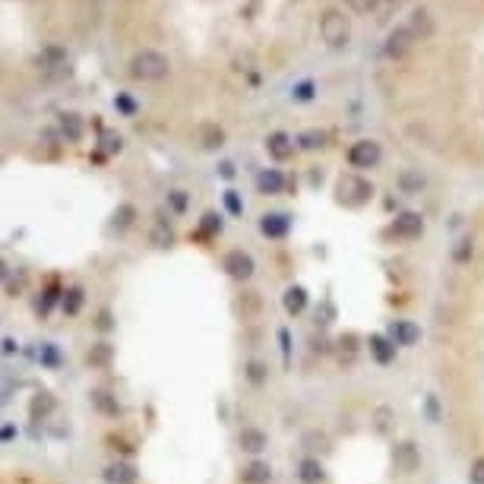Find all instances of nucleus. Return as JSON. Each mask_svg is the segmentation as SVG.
<instances>
[{
	"instance_id": "1",
	"label": "nucleus",
	"mask_w": 484,
	"mask_h": 484,
	"mask_svg": "<svg viewBox=\"0 0 484 484\" xmlns=\"http://www.w3.org/2000/svg\"><path fill=\"white\" fill-rule=\"evenodd\" d=\"M168 73H171V61L156 48L137 51L133 61H130V76H137V80H143V82H158Z\"/></svg>"
},
{
	"instance_id": "2",
	"label": "nucleus",
	"mask_w": 484,
	"mask_h": 484,
	"mask_svg": "<svg viewBox=\"0 0 484 484\" xmlns=\"http://www.w3.org/2000/svg\"><path fill=\"white\" fill-rule=\"evenodd\" d=\"M320 35L329 48H342L351 38V26H348V16L339 13V10H326L320 16Z\"/></svg>"
},
{
	"instance_id": "3",
	"label": "nucleus",
	"mask_w": 484,
	"mask_h": 484,
	"mask_svg": "<svg viewBox=\"0 0 484 484\" xmlns=\"http://www.w3.org/2000/svg\"><path fill=\"white\" fill-rule=\"evenodd\" d=\"M345 158H348V165H351V168L370 171V168H377V165L383 162V146L377 143V139H358V143L348 146Z\"/></svg>"
},
{
	"instance_id": "4",
	"label": "nucleus",
	"mask_w": 484,
	"mask_h": 484,
	"mask_svg": "<svg viewBox=\"0 0 484 484\" xmlns=\"http://www.w3.org/2000/svg\"><path fill=\"white\" fill-rule=\"evenodd\" d=\"M370 197H374V184H370V181L358 178V174H345V178L339 181V199L348 206V209H361Z\"/></svg>"
},
{
	"instance_id": "5",
	"label": "nucleus",
	"mask_w": 484,
	"mask_h": 484,
	"mask_svg": "<svg viewBox=\"0 0 484 484\" xmlns=\"http://www.w3.org/2000/svg\"><path fill=\"white\" fill-rule=\"evenodd\" d=\"M421 446L415 444V440H399V444L393 446V469L399 471V475H415V471H421Z\"/></svg>"
},
{
	"instance_id": "6",
	"label": "nucleus",
	"mask_w": 484,
	"mask_h": 484,
	"mask_svg": "<svg viewBox=\"0 0 484 484\" xmlns=\"http://www.w3.org/2000/svg\"><path fill=\"white\" fill-rule=\"evenodd\" d=\"M222 269H225L228 279L247 282V279H253V273H257V263H253V257L247 250L234 247V250H228L225 257H222Z\"/></svg>"
},
{
	"instance_id": "7",
	"label": "nucleus",
	"mask_w": 484,
	"mask_h": 484,
	"mask_svg": "<svg viewBox=\"0 0 484 484\" xmlns=\"http://www.w3.org/2000/svg\"><path fill=\"white\" fill-rule=\"evenodd\" d=\"M386 335H389V342H393L395 348H415V345H421V326H418L415 320H405V317H399V320L389 323Z\"/></svg>"
},
{
	"instance_id": "8",
	"label": "nucleus",
	"mask_w": 484,
	"mask_h": 484,
	"mask_svg": "<svg viewBox=\"0 0 484 484\" xmlns=\"http://www.w3.org/2000/svg\"><path fill=\"white\" fill-rule=\"evenodd\" d=\"M389 232H393L399 241H418L424 234V215L421 212H399V215L393 218Z\"/></svg>"
},
{
	"instance_id": "9",
	"label": "nucleus",
	"mask_w": 484,
	"mask_h": 484,
	"mask_svg": "<svg viewBox=\"0 0 484 484\" xmlns=\"http://www.w3.org/2000/svg\"><path fill=\"white\" fill-rule=\"evenodd\" d=\"M259 232H263V238H269V241L288 238V232H292V215H288V212H263V215H259Z\"/></svg>"
},
{
	"instance_id": "10",
	"label": "nucleus",
	"mask_w": 484,
	"mask_h": 484,
	"mask_svg": "<svg viewBox=\"0 0 484 484\" xmlns=\"http://www.w3.org/2000/svg\"><path fill=\"white\" fill-rule=\"evenodd\" d=\"M70 63V54L67 48H61V45H48V48H41L38 54H35V67L45 70V73H63Z\"/></svg>"
},
{
	"instance_id": "11",
	"label": "nucleus",
	"mask_w": 484,
	"mask_h": 484,
	"mask_svg": "<svg viewBox=\"0 0 484 484\" xmlns=\"http://www.w3.org/2000/svg\"><path fill=\"white\" fill-rule=\"evenodd\" d=\"M238 444H241V450L250 453V456L257 459L259 453L269 446V434L263 428H257V424H244V428H241V434H238Z\"/></svg>"
},
{
	"instance_id": "12",
	"label": "nucleus",
	"mask_w": 484,
	"mask_h": 484,
	"mask_svg": "<svg viewBox=\"0 0 484 484\" xmlns=\"http://www.w3.org/2000/svg\"><path fill=\"white\" fill-rule=\"evenodd\" d=\"M368 348H370V358H374L380 368H389V364L395 361V355H399V348L389 342V335L386 333H374L368 339Z\"/></svg>"
},
{
	"instance_id": "13",
	"label": "nucleus",
	"mask_w": 484,
	"mask_h": 484,
	"mask_svg": "<svg viewBox=\"0 0 484 484\" xmlns=\"http://www.w3.org/2000/svg\"><path fill=\"white\" fill-rule=\"evenodd\" d=\"M294 475H298L301 484H323V481H326V469H323V462L317 456L298 459V465H294Z\"/></svg>"
},
{
	"instance_id": "14",
	"label": "nucleus",
	"mask_w": 484,
	"mask_h": 484,
	"mask_svg": "<svg viewBox=\"0 0 484 484\" xmlns=\"http://www.w3.org/2000/svg\"><path fill=\"white\" fill-rule=\"evenodd\" d=\"M395 187H399V193H405V197H421V193L428 190V178H424L418 168H402L399 178H395Z\"/></svg>"
},
{
	"instance_id": "15",
	"label": "nucleus",
	"mask_w": 484,
	"mask_h": 484,
	"mask_svg": "<svg viewBox=\"0 0 484 484\" xmlns=\"http://www.w3.org/2000/svg\"><path fill=\"white\" fill-rule=\"evenodd\" d=\"M294 137H288V133H282V130H275V133H269L266 137V152L269 158H275V162H288V158L294 156Z\"/></svg>"
},
{
	"instance_id": "16",
	"label": "nucleus",
	"mask_w": 484,
	"mask_h": 484,
	"mask_svg": "<svg viewBox=\"0 0 484 484\" xmlns=\"http://www.w3.org/2000/svg\"><path fill=\"white\" fill-rule=\"evenodd\" d=\"M241 481L244 484H269L273 481V465L266 459H250V462L241 469Z\"/></svg>"
},
{
	"instance_id": "17",
	"label": "nucleus",
	"mask_w": 484,
	"mask_h": 484,
	"mask_svg": "<svg viewBox=\"0 0 484 484\" xmlns=\"http://www.w3.org/2000/svg\"><path fill=\"white\" fill-rule=\"evenodd\" d=\"M257 190L263 193V197H275V193L285 190V174H282L279 168H263L257 174Z\"/></svg>"
},
{
	"instance_id": "18",
	"label": "nucleus",
	"mask_w": 484,
	"mask_h": 484,
	"mask_svg": "<svg viewBox=\"0 0 484 484\" xmlns=\"http://www.w3.org/2000/svg\"><path fill=\"white\" fill-rule=\"evenodd\" d=\"M57 130H61V139H63V143H80L82 133H86V127H82V117L73 114V111L61 114V121H57Z\"/></svg>"
},
{
	"instance_id": "19",
	"label": "nucleus",
	"mask_w": 484,
	"mask_h": 484,
	"mask_svg": "<svg viewBox=\"0 0 484 484\" xmlns=\"http://www.w3.org/2000/svg\"><path fill=\"white\" fill-rule=\"evenodd\" d=\"M411 41H415V35L409 32V26L393 29V32L386 35V54H389V57H402L405 51L411 48Z\"/></svg>"
},
{
	"instance_id": "20",
	"label": "nucleus",
	"mask_w": 484,
	"mask_h": 484,
	"mask_svg": "<svg viewBox=\"0 0 484 484\" xmlns=\"http://www.w3.org/2000/svg\"><path fill=\"white\" fill-rule=\"evenodd\" d=\"M282 304H285V310L292 317H301L307 310V304H310V298H307V292L301 285H288L285 294H282Z\"/></svg>"
},
{
	"instance_id": "21",
	"label": "nucleus",
	"mask_w": 484,
	"mask_h": 484,
	"mask_svg": "<svg viewBox=\"0 0 484 484\" xmlns=\"http://www.w3.org/2000/svg\"><path fill=\"white\" fill-rule=\"evenodd\" d=\"M370 424H374V430L380 437H389L395 430V411L389 409V405H377V409L370 411Z\"/></svg>"
},
{
	"instance_id": "22",
	"label": "nucleus",
	"mask_w": 484,
	"mask_h": 484,
	"mask_svg": "<svg viewBox=\"0 0 484 484\" xmlns=\"http://www.w3.org/2000/svg\"><path fill=\"white\" fill-rule=\"evenodd\" d=\"M244 380L250 383V386H266L269 383V364L259 361V358H250V361L244 364Z\"/></svg>"
},
{
	"instance_id": "23",
	"label": "nucleus",
	"mask_w": 484,
	"mask_h": 484,
	"mask_svg": "<svg viewBox=\"0 0 484 484\" xmlns=\"http://www.w3.org/2000/svg\"><path fill=\"white\" fill-rule=\"evenodd\" d=\"M89 399H92V405H96L102 415H108V418H117V415H121V402H117V395L105 393V389H92Z\"/></svg>"
},
{
	"instance_id": "24",
	"label": "nucleus",
	"mask_w": 484,
	"mask_h": 484,
	"mask_svg": "<svg viewBox=\"0 0 484 484\" xmlns=\"http://www.w3.org/2000/svg\"><path fill=\"white\" fill-rule=\"evenodd\" d=\"M82 304H86V292H82L80 285H70L63 288V298H61V310L67 317H76L82 310Z\"/></svg>"
},
{
	"instance_id": "25",
	"label": "nucleus",
	"mask_w": 484,
	"mask_h": 484,
	"mask_svg": "<svg viewBox=\"0 0 484 484\" xmlns=\"http://www.w3.org/2000/svg\"><path fill=\"white\" fill-rule=\"evenodd\" d=\"M409 32L415 35V38H428L430 32H434V20H430V13L424 7L411 10V20H409Z\"/></svg>"
},
{
	"instance_id": "26",
	"label": "nucleus",
	"mask_w": 484,
	"mask_h": 484,
	"mask_svg": "<svg viewBox=\"0 0 484 484\" xmlns=\"http://www.w3.org/2000/svg\"><path fill=\"white\" fill-rule=\"evenodd\" d=\"M105 481L108 484H133L137 481V469L127 462H114L105 469Z\"/></svg>"
},
{
	"instance_id": "27",
	"label": "nucleus",
	"mask_w": 484,
	"mask_h": 484,
	"mask_svg": "<svg viewBox=\"0 0 484 484\" xmlns=\"http://www.w3.org/2000/svg\"><path fill=\"white\" fill-rule=\"evenodd\" d=\"M222 228H225V218H222V212H203V218H199V234L203 238H218L222 234Z\"/></svg>"
},
{
	"instance_id": "28",
	"label": "nucleus",
	"mask_w": 484,
	"mask_h": 484,
	"mask_svg": "<svg viewBox=\"0 0 484 484\" xmlns=\"http://www.w3.org/2000/svg\"><path fill=\"white\" fill-rule=\"evenodd\" d=\"M111 358H114V348H111L108 342H96V345L89 348L86 361H89V368H108Z\"/></svg>"
},
{
	"instance_id": "29",
	"label": "nucleus",
	"mask_w": 484,
	"mask_h": 484,
	"mask_svg": "<svg viewBox=\"0 0 484 484\" xmlns=\"http://www.w3.org/2000/svg\"><path fill=\"white\" fill-rule=\"evenodd\" d=\"M61 298H63L61 288H57V285H48L45 292H41V298L35 301V314H38V317H48V314H51V307H54Z\"/></svg>"
},
{
	"instance_id": "30",
	"label": "nucleus",
	"mask_w": 484,
	"mask_h": 484,
	"mask_svg": "<svg viewBox=\"0 0 484 484\" xmlns=\"http://www.w3.org/2000/svg\"><path fill=\"white\" fill-rule=\"evenodd\" d=\"M38 361H41V368L57 370V368H61V361H63L61 348H57L54 342H41V348H38Z\"/></svg>"
},
{
	"instance_id": "31",
	"label": "nucleus",
	"mask_w": 484,
	"mask_h": 484,
	"mask_svg": "<svg viewBox=\"0 0 484 484\" xmlns=\"http://www.w3.org/2000/svg\"><path fill=\"white\" fill-rule=\"evenodd\" d=\"M199 146L203 149H218V146L225 143V133H222V127H215V123H206V127H199Z\"/></svg>"
},
{
	"instance_id": "32",
	"label": "nucleus",
	"mask_w": 484,
	"mask_h": 484,
	"mask_svg": "<svg viewBox=\"0 0 484 484\" xmlns=\"http://www.w3.org/2000/svg\"><path fill=\"white\" fill-rule=\"evenodd\" d=\"M323 139H326V133H323V130H304V133H298V137H294V146L310 152V149H320Z\"/></svg>"
},
{
	"instance_id": "33",
	"label": "nucleus",
	"mask_w": 484,
	"mask_h": 484,
	"mask_svg": "<svg viewBox=\"0 0 484 484\" xmlns=\"http://www.w3.org/2000/svg\"><path fill=\"white\" fill-rule=\"evenodd\" d=\"M133 218H137V209L130 203H123V206H117L114 209V215H111V225L117 228V232H127L130 225H133Z\"/></svg>"
},
{
	"instance_id": "34",
	"label": "nucleus",
	"mask_w": 484,
	"mask_h": 484,
	"mask_svg": "<svg viewBox=\"0 0 484 484\" xmlns=\"http://www.w3.org/2000/svg\"><path fill=\"white\" fill-rule=\"evenodd\" d=\"M102 156H117V152L123 149V137L121 133H114V130H102Z\"/></svg>"
},
{
	"instance_id": "35",
	"label": "nucleus",
	"mask_w": 484,
	"mask_h": 484,
	"mask_svg": "<svg viewBox=\"0 0 484 484\" xmlns=\"http://www.w3.org/2000/svg\"><path fill=\"white\" fill-rule=\"evenodd\" d=\"M301 444H304L310 453H317V450H326V446H329V437L323 434L320 428H314V430H307V434L301 437Z\"/></svg>"
},
{
	"instance_id": "36",
	"label": "nucleus",
	"mask_w": 484,
	"mask_h": 484,
	"mask_svg": "<svg viewBox=\"0 0 484 484\" xmlns=\"http://www.w3.org/2000/svg\"><path fill=\"white\" fill-rule=\"evenodd\" d=\"M168 209L174 212V215H184V212L190 209V193L187 190H168Z\"/></svg>"
},
{
	"instance_id": "37",
	"label": "nucleus",
	"mask_w": 484,
	"mask_h": 484,
	"mask_svg": "<svg viewBox=\"0 0 484 484\" xmlns=\"http://www.w3.org/2000/svg\"><path fill=\"white\" fill-rule=\"evenodd\" d=\"M471 253H475V244H471V238L456 241V247H453V259H456V263H469Z\"/></svg>"
},
{
	"instance_id": "38",
	"label": "nucleus",
	"mask_w": 484,
	"mask_h": 484,
	"mask_svg": "<svg viewBox=\"0 0 484 484\" xmlns=\"http://www.w3.org/2000/svg\"><path fill=\"white\" fill-rule=\"evenodd\" d=\"M424 418H428V424H440V399H437L434 393L428 395V399H424Z\"/></svg>"
},
{
	"instance_id": "39",
	"label": "nucleus",
	"mask_w": 484,
	"mask_h": 484,
	"mask_svg": "<svg viewBox=\"0 0 484 484\" xmlns=\"http://www.w3.org/2000/svg\"><path fill=\"white\" fill-rule=\"evenodd\" d=\"M152 244L156 247H168L171 244V228L165 225V218H158L156 228H152Z\"/></svg>"
},
{
	"instance_id": "40",
	"label": "nucleus",
	"mask_w": 484,
	"mask_h": 484,
	"mask_svg": "<svg viewBox=\"0 0 484 484\" xmlns=\"http://www.w3.org/2000/svg\"><path fill=\"white\" fill-rule=\"evenodd\" d=\"M114 108L121 111L123 117H133V114H137V102H133L127 92H117V96H114Z\"/></svg>"
},
{
	"instance_id": "41",
	"label": "nucleus",
	"mask_w": 484,
	"mask_h": 484,
	"mask_svg": "<svg viewBox=\"0 0 484 484\" xmlns=\"http://www.w3.org/2000/svg\"><path fill=\"white\" fill-rule=\"evenodd\" d=\"M225 209L232 212V215H244V203H241V197H238V190H225Z\"/></svg>"
},
{
	"instance_id": "42",
	"label": "nucleus",
	"mask_w": 484,
	"mask_h": 484,
	"mask_svg": "<svg viewBox=\"0 0 484 484\" xmlns=\"http://www.w3.org/2000/svg\"><path fill=\"white\" fill-rule=\"evenodd\" d=\"M469 484H484V456L471 459V465H469Z\"/></svg>"
},
{
	"instance_id": "43",
	"label": "nucleus",
	"mask_w": 484,
	"mask_h": 484,
	"mask_svg": "<svg viewBox=\"0 0 484 484\" xmlns=\"http://www.w3.org/2000/svg\"><path fill=\"white\" fill-rule=\"evenodd\" d=\"M345 3L355 10V13H370V10L377 7V0H345Z\"/></svg>"
},
{
	"instance_id": "44",
	"label": "nucleus",
	"mask_w": 484,
	"mask_h": 484,
	"mask_svg": "<svg viewBox=\"0 0 484 484\" xmlns=\"http://www.w3.org/2000/svg\"><path fill=\"white\" fill-rule=\"evenodd\" d=\"M0 351H3V355H16V351H20V342L16 339H0Z\"/></svg>"
},
{
	"instance_id": "45",
	"label": "nucleus",
	"mask_w": 484,
	"mask_h": 484,
	"mask_svg": "<svg viewBox=\"0 0 484 484\" xmlns=\"http://www.w3.org/2000/svg\"><path fill=\"white\" fill-rule=\"evenodd\" d=\"M96 326H98V329H102V333H108V329H111V326H114V323H111V310H108V307H105L102 314H98V323H96Z\"/></svg>"
},
{
	"instance_id": "46",
	"label": "nucleus",
	"mask_w": 484,
	"mask_h": 484,
	"mask_svg": "<svg viewBox=\"0 0 484 484\" xmlns=\"http://www.w3.org/2000/svg\"><path fill=\"white\" fill-rule=\"evenodd\" d=\"M310 89H314L310 82H304V86H298V92H294V98H298V102H307V98L314 96V92H310Z\"/></svg>"
},
{
	"instance_id": "47",
	"label": "nucleus",
	"mask_w": 484,
	"mask_h": 484,
	"mask_svg": "<svg viewBox=\"0 0 484 484\" xmlns=\"http://www.w3.org/2000/svg\"><path fill=\"white\" fill-rule=\"evenodd\" d=\"M279 342H282V355H285V361H288V355H292V345H288V329H279Z\"/></svg>"
},
{
	"instance_id": "48",
	"label": "nucleus",
	"mask_w": 484,
	"mask_h": 484,
	"mask_svg": "<svg viewBox=\"0 0 484 484\" xmlns=\"http://www.w3.org/2000/svg\"><path fill=\"white\" fill-rule=\"evenodd\" d=\"M13 437H16V428H13V424L0 428V444H7V440H13Z\"/></svg>"
},
{
	"instance_id": "49",
	"label": "nucleus",
	"mask_w": 484,
	"mask_h": 484,
	"mask_svg": "<svg viewBox=\"0 0 484 484\" xmlns=\"http://www.w3.org/2000/svg\"><path fill=\"white\" fill-rule=\"evenodd\" d=\"M218 174H222V178H234V165L232 162H218Z\"/></svg>"
},
{
	"instance_id": "50",
	"label": "nucleus",
	"mask_w": 484,
	"mask_h": 484,
	"mask_svg": "<svg viewBox=\"0 0 484 484\" xmlns=\"http://www.w3.org/2000/svg\"><path fill=\"white\" fill-rule=\"evenodd\" d=\"M10 279V266L7 263H3V259H0V285H3V282Z\"/></svg>"
}]
</instances>
